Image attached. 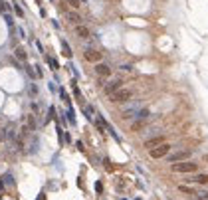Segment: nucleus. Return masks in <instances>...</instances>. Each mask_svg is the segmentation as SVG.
<instances>
[{
	"instance_id": "obj_17",
	"label": "nucleus",
	"mask_w": 208,
	"mask_h": 200,
	"mask_svg": "<svg viewBox=\"0 0 208 200\" xmlns=\"http://www.w3.org/2000/svg\"><path fill=\"white\" fill-rule=\"evenodd\" d=\"M61 48H64V56L65 57H72V50H69V46L65 44V42H61Z\"/></svg>"
},
{
	"instance_id": "obj_6",
	"label": "nucleus",
	"mask_w": 208,
	"mask_h": 200,
	"mask_svg": "<svg viewBox=\"0 0 208 200\" xmlns=\"http://www.w3.org/2000/svg\"><path fill=\"white\" fill-rule=\"evenodd\" d=\"M190 155H192V149H184V151H176L173 155H169V162L174 165V162H180V161H188Z\"/></svg>"
},
{
	"instance_id": "obj_15",
	"label": "nucleus",
	"mask_w": 208,
	"mask_h": 200,
	"mask_svg": "<svg viewBox=\"0 0 208 200\" xmlns=\"http://www.w3.org/2000/svg\"><path fill=\"white\" fill-rule=\"evenodd\" d=\"M149 115H151V111H149V107H141V109L137 111L135 119H143V121H147V119H149Z\"/></svg>"
},
{
	"instance_id": "obj_21",
	"label": "nucleus",
	"mask_w": 208,
	"mask_h": 200,
	"mask_svg": "<svg viewBox=\"0 0 208 200\" xmlns=\"http://www.w3.org/2000/svg\"><path fill=\"white\" fill-rule=\"evenodd\" d=\"M6 12H8V4L4 0H0V14H6Z\"/></svg>"
},
{
	"instance_id": "obj_16",
	"label": "nucleus",
	"mask_w": 208,
	"mask_h": 200,
	"mask_svg": "<svg viewBox=\"0 0 208 200\" xmlns=\"http://www.w3.org/2000/svg\"><path fill=\"white\" fill-rule=\"evenodd\" d=\"M14 56L18 57L20 61H26L28 60V54H26V50H24V48H16L14 50Z\"/></svg>"
},
{
	"instance_id": "obj_22",
	"label": "nucleus",
	"mask_w": 208,
	"mask_h": 200,
	"mask_svg": "<svg viewBox=\"0 0 208 200\" xmlns=\"http://www.w3.org/2000/svg\"><path fill=\"white\" fill-rule=\"evenodd\" d=\"M121 72H133V65H129V64H123V65H121Z\"/></svg>"
},
{
	"instance_id": "obj_2",
	"label": "nucleus",
	"mask_w": 208,
	"mask_h": 200,
	"mask_svg": "<svg viewBox=\"0 0 208 200\" xmlns=\"http://www.w3.org/2000/svg\"><path fill=\"white\" fill-rule=\"evenodd\" d=\"M170 151H173V147H170L169 143H163V145H159V147L151 149V151H149V157H151V159H155V161H159V159H165V157H169Z\"/></svg>"
},
{
	"instance_id": "obj_10",
	"label": "nucleus",
	"mask_w": 208,
	"mask_h": 200,
	"mask_svg": "<svg viewBox=\"0 0 208 200\" xmlns=\"http://www.w3.org/2000/svg\"><path fill=\"white\" fill-rule=\"evenodd\" d=\"M65 20H68L69 24H73V26H80V24L83 22V18L77 14V12H73V10H68V12H65Z\"/></svg>"
},
{
	"instance_id": "obj_9",
	"label": "nucleus",
	"mask_w": 208,
	"mask_h": 200,
	"mask_svg": "<svg viewBox=\"0 0 208 200\" xmlns=\"http://www.w3.org/2000/svg\"><path fill=\"white\" fill-rule=\"evenodd\" d=\"M186 182H192V184H208V174H204V172H194L192 176H188L186 178Z\"/></svg>"
},
{
	"instance_id": "obj_26",
	"label": "nucleus",
	"mask_w": 208,
	"mask_h": 200,
	"mask_svg": "<svg viewBox=\"0 0 208 200\" xmlns=\"http://www.w3.org/2000/svg\"><path fill=\"white\" fill-rule=\"evenodd\" d=\"M6 22H8V26H12V24H14V22H12V16H10V14H6Z\"/></svg>"
},
{
	"instance_id": "obj_3",
	"label": "nucleus",
	"mask_w": 208,
	"mask_h": 200,
	"mask_svg": "<svg viewBox=\"0 0 208 200\" xmlns=\"http://www.w3.org/2000/svg\"><path fill=\"white\" fill-rule=\"evenodd\" d=\"M133 97V89H125V87H121L119 91H115L113 95H111V101L113 103H119V105H123V103L131 101Z\"/></svg>"
},
{
	"instance_id": "obj_12",
	"label": "nucleus",
	"mask_w": 208,
	"mask_h": 200,
	"mask_svg": "<svg viewBox=\"0 0 208 200\" xmlns=\"http://www.w3.org/2000/svg\"><path fill=\"white\" fill-rule=\"evenodd\" d=\"M145 125H147V121H143V119H133L131 125H129V131H131V133H139Z\"/></svg>"
},
{
	"instance_id": "obj_13",
	"label": "nucleus",
	"mask_w": 208,
	"mask_h": 200,
	"mask_svg": "<svg viewBox=\"0 0 208 200\" xmlns=\"http://www.w3.org/2000/svg\"><path fill=\"white\" fill-rule=\"evenodd\" d=\"M76 34H77V38H81V40H87L91 36V32H89V28L87 26H83V24H80V26H76Z\"/></svg>"
},
{
	"instance_id": "obj_14",
	"label": "nucleus",
	"mask_w": 208,
	"mask_h": 200,
	"mask_svg": "<svg viewBox=\"0 0 208 200\" xmlns=\"http://www.w3.org/2000/svg\"><path fill=\"white\" fill-rule=\"evenodd\" d=\"M178 192L188 194V196H196V188H194V186H188V184H178Z\"/></svg>"
},
{
	"instance_id": "obj_4",
	"label": "nucleus",
	"mask_w": 208,
	"mask_h": 200,
	"mask_svg": "<svg viewBox=\"0 0 208 200\" xmlns=\"http://www.w3.org/2000/svg\"><path fill=\"white\" fill-rule=\"evenodd\" d=\"M93 72H95V76H97L99 80H107V77H111L113 69H111L109 64H105V61H99V64L93 65Z\"/></svg>"
},
{
	"instance_id": "obj_1",
	"label": "nucleus",
	"mask_w": 208,
	"mask_h": 200,
	"mask_svg": "<svg viewBox=\"0 0 208 200\" xmlns=\"http://www.w3.org/2000/svg\"><path fill=\"white\" fill-rule=\"evenodd\" d=\"M170 170L176 174H194V172H198V165L188 159V161H180V162L170 165Z\"/></svg>"
},
{
	"instance_id": "obj_11",
	"label": "nucleus",
	"mask_w": 208,
	"mask_h": 200,
	"mask_svg": "<svg viewBox=\"0 0 208 200\" xmlns=\"http://www.w3.org/2000/svg\"><path fill=\"white\" fill-rule=\"evenodd\" d=\"M141 109V103H135V105H133V107H127V109H125L123 111V119L125 121H129V119H135V115H137V111H139Z\"/></svg>"
},
{
	"instance_id": "obj_24",
	"label": "nucleus",
	"mask_w": 208,
	"mask_h": 200,
	"mask_svg": "<svg viewBox=\"0 0 208 200\" xmlns=\"http://www.w3.org/2000/svg\"><path fill=\"white\" fill-rule=\"evenodd\" d=\"M36 93H38V87H36V85H30V95H36Z\"/></svg>"
},
{
	"instance_id": "obj_19",
	"label": "nucleus",
	"mask_w": 208,
	"mask_h": 200,
	"mask_svg": "<svg viewBox=\"0 0 208 200\" xmlns=\"http://www.w3.org/2000/svg\"><path fill=\"white\" fill-rule=\"evenodd\" d=\"M65 2H68V4H69V6H72V8H73V10H77V8H80V6H81V2H80V0H65Z\"/></svg>"
},
{
	"instance_id": "obj_7",
	"label": "nucleus",
	"mask_w": 208,
	"mask_h": 200,
	"mask_svg": "<svg viewBox=\"0 0 208 200\" xmlns=\"http://www.w3.org/2000/svg\"><path fill=\"white\" fill-rule=\"evenodd\" d=\"M83 57H85V61H91V64H99V61H101V57H103V54L97 52V50H93V48H87L85 52H83Z\"/></svg>"
},
{
	"instance_id": "obj_18",
	"label": "nucleus",
	"mask_w": 208,
	"mask_h": 200,
	"mask_svg": "<svg viewBox=\"0 0 208 200\" xmlns=\"http://www.w3.org/2000/svg\"><path fill=\"white\" fill-rule=\"evenodd\" d=\"M196 200H208V190H200V192H196Z\"/></svg>"
},
{
	"instance_id": "obj_23",
	"label": "nucleus",
	"mask_w": 208,
	"mask_h": 200,
	"mask_svg": "<svg viewBox=\"0 0 208 200\" xmlns=\"http://www.w3.org/2000/svg\"><path fill=\"white\" fill-rule=\"evenodd\" d=\"M28 125H30V129H34V127H36V123H34V117H32V115H28Z\"/></svg>"
},
{
	"instance_id": "obj_25",
	"label": "nucleus",
	"mask_w": 208,
	"mask_h": 200,
	"mask_svg": "<svg viewBox=\"0 0 208 200\" xmlns=\"http://www.w3.org/2000/svg\"><path fill=\"white\" fill-rule=\"evenodd\" d=\"M14 10H16V14H18V16H24V10H22V8H20V6H16Z\"/></svg>"
},
{
	"instance_id": "obj_20",
	"label": "nucleus",
	"mask_w": 208,
	"mask_h": 200,
	"mask_svg": "<svg viewBox=\"0 0 208 200\" xmlns=\"http://www.w3.org/2000/svg\"><path fill=\"white\" fill-rule=\"evenodd\" d=\"M85 107V115H87V119H93V107L91 105H83Z\"/></svg>"
},
{
	"instance_id": "obj_8",
	"label": "nucleus",
	"mask_w": 208,
	"mask_h": 200,
	"mask_svg": "<svg viewBox=\"0 0 208 200\" xmlns=\"http://www.w3.org/2000/svg\"><path fill=\"white\" fill-rule=\"evenodd\" d=\"M163 143H166V137L165 135H157V137H151V139H147L143 143V149H155V147H159V145H163Z\"/></svg>"
},
{
	"instance_id": "obj_5",
	"label": "nucleus",
	"mask_w": 208,
	"mask_h": 200,
	"mask_svg": "<svg viewBox=\"0 0 208 200\" xmlns=\"http://www.w3.org/2000/svg\"><path fill=\"white\" fill-rule=\"evenodd\" d=\"M123 83H125V81H123V77H115V80H111L109 83H105V85H103V93L111 97L115 91H119V89L123 87Z\"/></svg>"
}]
</instances>
